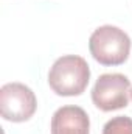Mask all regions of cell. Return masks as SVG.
I'll return each mask as SVG.
<instances>
[{
    "label": "cell",
    "mask_w": 132,
    "mask_h": 134,
    "mask_svg": "<svg viewBox=\"0 0 132 134\" xmlns=\"http://www.w3.org/2000/svg\"><path fill=\"white\" fill-rule=\"evenodd\" d=\"M90 67L78 55H65L55 61L48 73V84L61 97L81 95L89 84Z\"/></svg>",
    "instance_id": "6da1fadb"
},
{
    "label": "cell",
    "mask_w": 132,
    "mask_h": 134,
    "mask_svg": "<svg viewBox=\"0 0 132 134\" xmlns=\"http://www.w3.org/2000/svg\"><path fill=\"white\" fill-rule=\"evenodd\" d=\"M89 50L93 59L103 66H121L131 53V37L113 25L97 28L89 39Z\"/></svg>",
    "instance_id": "7a4b0ae2"
},
{
    "label": "cell",
    "mask_w": 132,
    "mask_h": 134,
    "mask_svg": "<svg viewBox=\"0 0 132 134\" xmlns=\"http://www.w3.org/2000/svg\"><path fill=\"white\" fill-rule=\"evenodd\" d=\"M37 98L34 92L22 83H8L0 89V114L5 120L20 123L34 115Z\"/></svg>",
    "instance_id": "3957f363"
},
{
    "label": "cell",
    "mask_w": 132,
    "mask_h": 134,
    "mask_svg": "<svg viewBox=\"0 0 132 134\" xmlns=\"http://www.w3.org/2000/svg\"><path fill=\"white\" fill-rule=\"evenodd\" d=\"M129 95H131V81L123 73L101 75L92 89L93 104L104 112L126 108Z\"/></svg>",
    "instance_id": "277c9868"
},
{
    "label": "cell",
    "mask_w": 132,
    "mask_h": 134,
    "mask_svg": "<svg viewBox=\"0 0 132 134\" xmlns=\"http://www.w3.org/2000/svg\"><path fill=\"white\" fill-rule=\"evenodd\" d=\"M90 120L79 106H62L51 117V134H89Z\"/></svg>",
    "instance_id": "5b68a950"
},
{
    "label": "cell",
    "mask_w": 132,
    "mask_h": 134,
    "mask_svg": "<svg viewBox=\"0 0 132 134\" xmlns=\"http://www.w3.org/2000/svg\"><path fill=\"white\" fill-rule=\"evenodd\" d=\"M103 134H132V119L124 115L110 119L104 125Z\"/></svg>",
    "instance_id": "8992f818"
},
{
    "label": "cell",
    "mask_w": 132,
    "mask_h": 134,
    "mask_svg": "<svg viewBox=\"0 0 132 134\" xmlns=\"http://www.w3.org/2000/svg\"><path fill=\"white\" fill-rule=\"evenodd\" d=\"M131 98H132V89H131Z\"/></svg>",
    "instance_id": "52a82bcc"
}]
</instances>
